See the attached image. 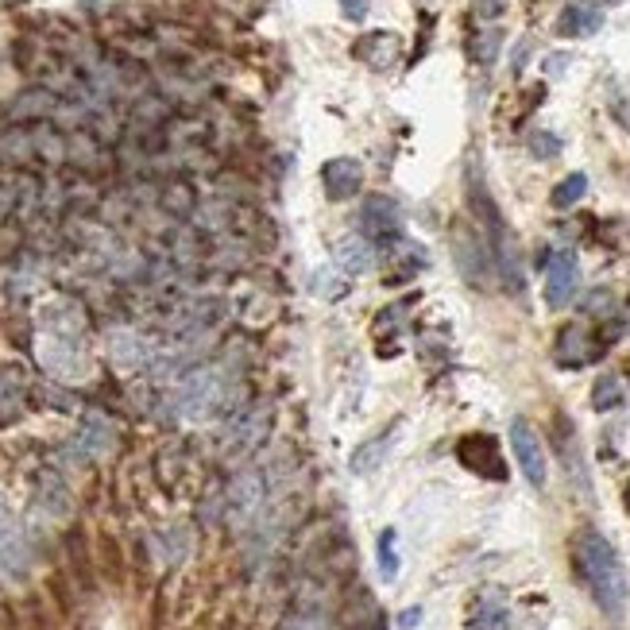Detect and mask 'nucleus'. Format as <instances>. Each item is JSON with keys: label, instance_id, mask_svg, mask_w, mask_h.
I'll return each instance as SVG.
<instances>
[{"label": "nucleus", "instance_id": "nucleus-15", "mask_svg": "<svg viewBox=\"0 0 630 630\" xmlns=\"http://www.w3.org/2000/svg\"><path fill=\"white\" fill-rule=\"evenodd\" d=\"M557 445L565 449V464H569V476H573L580 491H588V476H584V468H580V441H576L573 426H569V418H557Z\"/></svg>", "mask_w": 630, "mask_h": 630}, {"label": "nucleus", "instance_id": "nucleus-17", "mask_svg": "<svg viewBox=\"0 0 630 630\" xmlns=\"http://www.w3.org/2000/svg\"><path fill=\"white\" fill-rule=\"evenodd\" d=\"M387 449H391V430L372 437V441H364V445L352 453V472H372V468H379Z\"/></svg>", "mask_w": 630, "mask_h": 630}, {"label": "nucleus", "instance_id": "nucleus-1", "mask_svg": "<svg viewBox=\"0 0 630 630\" xmlns=\"http://www.w3.org/2000/svg\"><path fill=\"white\" fill-rule=\"evenodd\" d=\"M576 569L584 576L592 600L600 603V611L619 623L627 615V600H630V588H627V569L615 553V545L603 538L600 530H580L576 538Z\"/></svg>", "mask_w": 630, "mask_h": 630}, {"label": "nucleus", "instance_id": "nucleus-7", "mask_svg": "<svg viewBox=\"0 0 630 630\" xmlns=\"http://www.w3.org/2000/svg\"><path fill=\"white\" fill-rule=\"evenodd\" d=\"M321 182H325V194L333 201H348L360 194V186H364V167L356 163V159H329L325 167H321Z\"/></svg>", "mask_w": 630, "mask_h": 630}, {"label": "nucleus", "instance_id": "nucleus-16", "mask_svg": "<svg viewBox=\"0 0 630 630\" xmlns=\"http://www.w3.org/2000/svg\"><path fill=\"white\" fill-rule=\"evenodd\" d=\"M337 256H341V267L348 275H356V271H368L372 267V248H368V240H360V236H348L337 244Z\"/></svg>", "mask_w": 630, "mask_h": 630}, {"label": "nucleus", "instance_id": "nucleus-27", "mask_svg": "<svg viewBox=\"0 0 630 630\" xmlns=\"http://www.w3.org/2000/svg\"><path fill=\"white\" fill-rule=\"evenodd\" d=\"M418 623H422V607H410V611H402L395 627H399V630H414Z\"/></svg>", "mask_w": 630, "mask_h": 630}, {"label": "nucleus", "instance_id": "nucleus-11", "mask_svg": "<svg viewBox=\"0 0 630 630\" xmlns=\"http://www.w3.org/2000/svg\"><path fill=\"white\" fill-rule=\"evenodd\" d=\"M507 623H511L507 600L499 592H487L484 600L476 603V611L468 619V630H507Z\"/></svg>", "mask_w": 630, "mask_h": 630}, {"label": "nucleus", "instance_id": "nucleus-20", "mask_svg": "<svg viewBox=\"0 0 630 630\" xmlns=\"http://www.w3.org/2000/svg\"><path fill=\"white\" fill-rule=\"evenodd\" d=\"M584 194H588V174H569V178L553 190V205H557V209H569V205H576Z\"/></svg>", "mask_w": 630, "mask_h": 630}, {"label": "nucleus", "instance_id": "nucleus-9", "mask_svg": "<svg viewBox=\"0 0 630 630\" xmlns=\"http://www.w3.org/2000/svg\"><path fill=\"white\" fill-rule=\"evenodd\" d=\"M259 507H263V476L259 472H244L229 491V515L232 522H248V518L259 515Z\"/></svg>", "mask_w": 630, "mask_h": 630}, {"label": "nucleus", "instance_id": "nucleus-8", "mask_svg": "<svg viewBox=\"0 0 630 630\" xmlns=\"http://www.w3.org/2000/svg\"><path fill=\"white\" fill-rule=\"evenodd\" d=\"M460 464H468L472 472H480V476H491V480H503L507 476V468H503V460H499V449H495V441L484 437V433H472V437H464L457 449Z\"/></svg>", "mask_w": 630, "mask_h": 630}, {"label": "nucleus", "instance_id": "nucleus-5", "mask_svg": "<svg viewBox=\"0 0 630 630\" xmlns=\"http://www.w3.org/2000/svg\"><path fill=\"white\" fill-rule=\"evenodd\" d=\"M360 232L372 244H399L402 240V213L399 205L383 194H372L360 209Z\"/></svg>", "mask_w": 630, "mask_h": 630}, {"label": "nucleus", "instance_id": "nucleus-26", "mask_svg": "<svg viewBox=\"0 0 630 630\" xmlns=\"http://www.w3.org/2000/svg\"><path fill=\"white\" fill-rule=\"evenodd\" d=\"M341 8L348 20H364L368 16V0H341Z\"/></svg>", "mask_w": 630, "mask_h": 630}, {"label": "nucleus", "instance_id": "nucleus-14", "mask_svg": "<svg viewBox=\"0 0 630 630\" xmlns=\"http://www.w3.org/2000/svg\"><path fill=\"white\" fill-rule=\"evenodd\" d=\"M109 445H113V426L105 422V418H86L82 422V433H78V449L86 453V457H101V453H109Z\"/></svg>", "mask_w": 630, "mask_h": 630}, {"label": "nucleus", "instance_id": "nucleus-25", "mask_svg": "<svg viewBox=\"0 0 630 630\" xmlns=\"http://www.w3.org/2000/svg\"><path fill=\"white\" fill-rule=\"evenodd\" d=\"M472 4H476V16H480V20H499L503 8H507V0H472Z\"/></svg>", "mask_w": 630, "mask_h": 630}, {"label": "nucleus", "instance_id": "nucleus-6", "mask_svg": "<svg viewBox=\"0 0 630 630\" xmlns=\"http://www.w3.org/2000/svg\"><path fill=\"white\" fill-rule=\"evenodd\" d=\"M576 283H580V267H576L573 252H553L549 256V267H545V302L553 310L569 306L576 294Z\"/></svg>", "mask_w": 630, "mask_h": 630}, {"label": "nucleus", "instance_id": "nucleus-12", "mask_svg": "<svg viewBox=\"0 0 630 630\" xmlns=\"http://www.w3.org/2000/svg\"><path fill=\"white\" fill-rule=\"evenodd\" d=\"M588 356H592L588 333L580 325H565L561 337H557V364L561 368H580V364H588Z\"/></svg>", "mask_w": 630, "mask_h": 630}, {"label": "nucleus", "instance_id": "nucleus-19", "mask_svg": "<svg viewBox=\"0 0 630 630\" xmlns=\"http://www.w3.org/2000/svg\"><path fill=\"white\" fill-rule=\"evenodd\" d=\"M623 402V383H619V375H600L596 379V391H592V406L596 410H615Z\"/></svg>", "mask_w": 630, "mask_h": 630}, {"label": "nucleus", "instance_id": "nucleus-21", "mask_svg": "<svg viewBox=\"0 0 630 630\" xmlns=\"http://www.w3.org/2000/svg\"><path fill=\"white\" fill-rule=\"evenodd\" d=\"M287 630H329V619H325V611H321L317 603H302V607L294 611Z\"/></svg>", "mask_w": 630, "mask_h": 630}, {"label": "nucleus", "instance_id": "nucleus-22", "mask_svg": "<svg viewBox=\"0 0 630 630\" xmlns=\"http://www.w3.org/2000/svg\"><path fill=\"white\" fill-rule=\"evenodd\" d=\"M379 573L383 580H395L399 576V553H395V530H387L379 538Z\"/></svg>", "mask_w": 630, "mask_h": 630}, {"label": "nucleus", "instance_id": "nucleus-13", "mask_svg": "<svg viewBox=\"0 0 630 630\" xmlns=\"http://www.w3.org/2000/svg\"><path fill=\"white\" fill-rule=\"evenodd\" d=\"M395 51H399V35H387V31H375V35L356 43V58H364L375 70H387Z\"/></svg>", "mask_w": 630, "mask_h": 630}, {"label": "nucleus", "instance_id": "nucleus-28", "mask_svg": "<svg viewBox=\"0 0 630 630\" xmlns=\"http://www.w3.org/2000/svg\"><path fill=\"white\" fill-rule=\"evenodd\" d=\"M569 62H573V58H569V55H553V58H549V62H545V70H549V74H561V70H565Z\"/></svg>", "mask_w": 630, "mask_h": 630}, {"label": "nucleus", "instance_id": "nucleus-2", "mask_svg": "<svg viewBox=\"0 0 630 630\" xmlns=\"http://www.w3.org/2000/svg\"><path fill=\"white\" fill-rule=\"evenodd\" d=\"M225 395H229V383L217 368H198L178 383V410L194 422H205L213 414L225 410Z\"/></svg>", "mask_w": 630, "mask_h": 630}, {"label": "nucleus", "instance_id": "nucleus-18", "mask_svg": "<svg viewBox=\"0 0 630 630\" xmlns=\"http://www.w3.org/2000/svg\"><path fill=\"white\" fill-rule=\"evenodd\" d=\"M51 109H55V97L47 89H28L24 97H16L12 116H47Z\"/></svg>", "mask_w": 630, "mask_h": 630}, {"label": "nucleus", "instance_id": "nucleus-30", "mask_svg": "<svg viewBox=\"0 0 630 630\" xmlns=\"http://www.w3.org/2000/svg\"><path fill=\"white\" fill-rule=\"evenodd\" d=\"M627 507H630V487H627Z\"/></svg>", "mask_w": 630, "mask_h": 630}, {"label": "nucleus", "instance_id": "nucleus-3", "mask_svg": "<svg viewBox=\"0 0 630 630\" xmlns=\"http://www.w3.org/2000/svg\"><path fill=\"white\" fill-rule=\"evenodd\" d=\"M28 565H31V549L28 538H24V526H20L16 511L0 499V573L8 576V580H20V576L28 573Z\"/></svg>", "mask_w": 630, "mask_h": 630}, {"label": "nucleus", "instance_id": "nucleus-10", "mask_svg": "<svg viewBox=\"0 0 630 630\" xmlns=\"http://www.w3.org/2000/svg\"><path fill=\"white\" fill-rule=\"evenodd\" d=\"M603 28V12L592 4H569L561 16H557V35L565 39H584V35H596Z\"/></svg>", "mask_w": 630, "mask_h": 630}, {"label": "nucleus", "instance_id": "nucleus-29", "mask_svg": "<svg viewBox=\"0 0 630 630\" xmlns=\"http://www.w3.org/2000/svg\"><path fill=\"white\" fill-rule=\"evenodd\" d=\"M600 4H623V0H600Z\"/></svg>", "mask_w": 630, "mask_h": 630}, {"label": "nucleus", "instance_id": "nucleus-24", "mask_svg": "<svg viewBox=\"0 0 630 630\" xmlns=\"http://www.w3.org/2000/svg\"><path fill=\"white\" fill-rule=\"evenodd\" d=\"M499 39H503L499 31H484V35H480V43H476V58H480V62H491L495 51H499Z\"/></svg>", "mask_w": 630, "mask_h": 630}, {"label": "nucleus", "instance_id": "nucleus-23", "mask_svg": "<svg viewBox=\"0 0 630 630\" xmlns=\"http://www.w3.org/2000/svg\"><path fill=\"white\" fill-rule=\"evenodd\" d=\"M530 151H534L538 159H553V155L561 151V140H557L553 132H534V136H530Z\"/></svg>", "mask_w": 630, "mask_h": 630}, {"label": "nucleus", "instance_id": "nucleus-4", "mask_svg": "<svg viewBox=\"0 0 630 630\" xmlns=\"http://www.w3.org/2000/svg\"><path fill=\"white\" fill-rule=\"evenodd\" d=\"M511 449H515V460L522 468V476L530 480V487L542 491L545 480H549V464H545V445L542 437L534 433V426L526 418H515L511 422Z\"/></svg>", "mask_w": 630, "mask_h": 630}]
</instances>
